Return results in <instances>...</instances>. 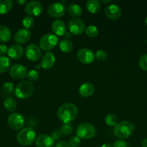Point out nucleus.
<instances>
[{
  "label": "nucleus",
  "mask_w": 147,
  "mask_h": 147,
  "mask_svg": "<svg viewBox=\"0 0 147 147\" xmlns=\"http://www.w3.org/2000/svg\"><path fill=\"white\" fill-rule=\"evenodd\" d=\"M59 48L62 52L65 53H69L72 51L74 48V45L69 40L63 39L59 42Z\"/></svg>",
  "instance_id": "obj_24"
},
{
  "label": "nucleus",
  "mask_w": 147,
  "mask_h": 147,
  "mask_svg": "<svg viewBox=\"0 0 147 147\" xmlns=\"http://www.w3.org/2000/svg\"><path fill=\"white\" fill-rule=\"evenodd\" d=\"M4 106L7 111L13 112L17 109V102L13 98H7L4 100Z\"/></svg>",
  "instance_id": "obj_26"
},
{
  "label": "nucleus",
  "mask_w": 147,
  "mask_h": 147,
  "mask_svg": "<svg viewBox=\"0 0 147 147\" xmlns=\"http://www.w3.org/2000/svg\"><path fill=\"white\" fill-rule=\"evenodd\" d=\"M26 57L30 61H37L41 57V50L39 46L35 44H30L26 47L25 50Z\"/></svg>",
  "instance_id": "obj_12"
},
{
  "label": "nucleus",
  "mask_w": 147,
  "mask_h": 147,
  "mask_svg": "<svg viewBox=\"0 0 147 147\" xmlns=\"http://www.w3.org/2000/svg\"><path fill=\"white\" fill-rule=\"evenodd\" d=\"M139 66L142 70L147 71V54H144L140 57L139 59Z\"/></svg>",
  "instance_id": "obj_32"
},
{
  "label": "nucleus",
  "mask_w": 147,
  "mask_h": 147,
  "mask_svg": "<svg viewBox=\"0 0 147 147\" xmlns=\"http://www.w3.org/2000/svg\"><path fill=\"white\" fill-rule=\"evenodd\" d=\"M66 8L62 2H55L50 4L48 7V13L53 18H58L63 16L66 13Z\"/></svg>",
  "instance_id": "obj_10"
},
{
  "label": "nucleus",
  "mask_w": 147,
  "mask_h": 147,
  "mask_svg": "<svg viewBox=\"0 0 147 147\" xmlns=\"http://www.w3.org/2000/svg\"><path fill=\"white\" fill-rule=\"evenodd\" d=\"M51 28L53 32H54L55 34L59 36L64 35L65 32H66V24L64 22L61 20H54L52 23Z\"/></svg>",
  "instance_id": "obj_19"
},
{
  "label": "nucleus",
  "mask_w": 147,
  "mask_h": 147,
  "mask_svg": "<svg viewBox=\"0 0 147 147\" xmlns=\"http://www.w3.org/2000/svg\"><path fill=\"white\" fill-rule=\"evenodd\" d=\"M34 91V86L30 81H22L17 85L14 94L18 98L26 99L30 97Z\"/></svg>",
  "instance_id": "obj_4"
},
{
  "label": "nucleus",
  "mask_w": 147,
  "mask_h": 147,
  "mask_svg": "<svg viewBox=\"0 0 147 147\" xmlns=\"http://www.w3.org/2000/svg\"><path fill=\"white\" fill-rule=\"evenodd\" d=\"M105 15L110 20H118L122 14L120 8L116 4H110L108 5L105 9Z\"/></svg>",
  "instance_id": "obj_15"
},
{
  "label": "nucleus",
  "mask_w": 147,
  "mask_h": 147,
  "mask_svg": "<svg viewBox=\"0 0 147 147\" xmlns=\"http://www.w3.org/2000/svg\"><path fill=\"white\" fill-rule=\"evenodd\" d=\"M57 115L61 121L64 123H69L77 116L78 108L73 103H64L58 109Z\"/></svg>",
  "instance_id": "obj_1"
},
{
  "label": "nucleus",
  "mask_w": 147,
  "mask_h": 147,
  "mask_svg": "<svg viewBox=\"0 0 147 147\" xmlns=\"http://www.w3.org/2000/svg\"><path fill=\"white\" fill-rule=\"evenodd\" d=\"M69 30L75 35L82 34L85 31V24L82 20L79 18H72L68 24Z\"/></svg>",
  "instance_id": "obj_9"
},
{
  "label": "nucleus",
  "mask_w": 147,
  "mask_h": 147,
  "mask_svg": "<svg viewBox=\"0 0 147 147\" xmlns=\"http://www.w3.org/2000/svg\"><path fill=\"white\" fill-rule=\"evenodd\" d=\"M58 44V37L55 34L48 33L44 34L39 41L40 47L43 50L49 51L54 48Z\"/></svg>",
  "instance_id": "obj_6"
},
{
  "label": "nucleus",
  "mask_w": 147,
  "mask_h": 147,
  "mask_svg": "<svg viewBox=\"0 0 147 147\" xmlns=\"http://www.w3.org/2000/svg\"><path fill=\"white\" fill-rule=\"evenodd\" d=\"M17 3H18L19 4H22V5H23V4H27V1H25V0H17Z\"/></svg>",
  "instance_id": "obj_42"
},
{
  "label": "nucleus",
  "mask_w": 147,
  "mask_h": 147,
  "mask_svg": "<svg viewBox=\"0 0 147 147\" xmlns=\"http://www.w3.org/2000/svg\"><path fill=\"white\" fill-rule=\"evenodd\" d=\"M34 22V19L31 16H26L22 20V25L24 26V28L27 29V30L33 27Z\"/></svg>",
  "instance_id": "obj_30"
},
{
  "label": "nucleus",
  "mask_w": 147,
  "mask_h": 147,
  "mask_svg": "<svg viewBox=\"0 0 147 147\" xmlns=\"http://www.w3.org/2000/svg\"><path fill=\"white\" fill-rule=\"evenodd\" d=\"M76 136L82 139H90L96 135L95 126L89 123H82L78 126L76 130Z\"/></svg>",
  "instance_id": "obj_5"
},
{
  "label": "nucleus",
  "mask_w": 147,
  "mask_h": 147,
  "mask_svg": "<svg viewBox=\"0 0 147 147\" xmlns=\"http://www.w3.org/2000/svg\"><path fill=\"white\" fill-rule=\"evenodd\" d=\"M12 32L10 29L6 26H0V42H7L11 39Z\"/></svg>",
  "instance_id": "obj_23"
},
{
  "label": "nucleus",
  "mask_w": 147,
  "mask_h": 147,
  "mask_svg": "<svg viewBox=\"0 0 147 147\" xmlns=\"http://www.w3.org/2000/svg\"><path fill=\"white\" fill-rule=\"evenodd\" d=\"M27 70L25 66L21 64H15L10 69V75L15 80H22L27 76Z\"/></svg>",
  "instance_id": "obj_11"
},
{
  "label": "nucleus",
  "mask_w": 147,
  "mask_h": 147,
  "mask_svg": "<svg viewBox=\"0 0 147 147\" xmlns=\"http://www.w3.org/2000/svg\"><path fill=\"white\" fill-rule=\"evenodd\" d=\"M13 7L12 0H0V14H4L8 13Z\"/></svg>",
  "instance_id": "obj_25"
},
{
  "label": "nucleus",
  "mask_w": 147,
  "mask_h": 147,
  "mask_svg": "<svg viewBox=\"0 0 147 147\" xmlns=\"http://www.w3.org/2000/svg\"><path fill=\"white\" fill-rule=\"evenodd\" d=\"M55 62H56V58H55V55H53V53L51 52H47L42 57L40 66L43 69L48 70L54 65Z\"/></svg>",
  "instance_id": "obj_18"
},
{
  "label": "nucleus",
  "mask_w": 147,
  "mask_h": 147,
  "mask_svg": "<svg viewBox=\"0 0 147 147\" xmlns=\"http://www.w3.org/2000/svg\"><path fill=\"white\" fill-rule=\"evenodd\" d=\"M101 147H112V145L109 143H106V144H104L103 145H102Z\"/></svg>",
  "instance_id": "obj_44"
},
{
  "label": "nucleus",
  "mask_w": 147,
  "mask_h": 147,
  "mask_svg": "<svg viewBox=\"0 0 147 147\" xmlns=\"http://www.w3.org/2000/svg\"><path fill=\"white\" fill-rule=\"evenodd\" d=\"M101 2H102V3H105H105H109V2H110V1H111V0H106V1H104V0H101Z\"/></svg>",
  "instance_id": "obj_45"
},
{
  "label": "nucleus",
  "mask_w": 147,
  "mask_h": 147,
  "mask_svg": "<svg viewBox=\"0 0 147 147\" xmlns=\"http://www.w3.org/2000/svg\"><path fill=\"white\" fill-rule=\"evenodd\" d=\"M36 138V134L31 127H26L21 129L17 135V141L20 145L27 146L34 142Z\"/></svg>",
  "instance_id": "obj_3"
},
{
  "label": "nucleus",
  "mask_w": 147,
  "mask_h": 147,
  "mask_svg": "<svg viewBox=\"0 0 147 147\" xmlns=\"http://www.w3.org/2000/svg\"><path fill=\"white\" fill-rule=\"evenodd\" d=\"M30 38H31V32L25 28L20 29L14 34V40L20 44L26 43L30 40Z\"/></svg>",
  "instance_id": "obj_14"
},
{
  "label": "nucleus",
  "mask_w": 147,
  "mask_h": 147,
  "mask_svg": "<svg viewBox=\"0 0 147 147\" xmlns=\"http://www.w3.org/2000/svg\"><path fill=\"white\" fill-rule=\"evenodd\" d=\"M107 57H108V54L106 52L102 50H98L95 54V58L98 61H104L107 58Z\"/></svg>",
  "instance_id": "obj_35"
},
{
  "label": "nucleus",
  "mask_w": 147,
  "mask_h": 147,
  "mask_svg": "<svg viewBox=\"0 0 147 147\" xmlns=\"http://www.w3.org/2000/svg\"><path fill=\"white\" fill-rule=\"evenodd\" d=\"M95 86L91 83H84L81 85L79 88V93L81 96L88 98L92 96L95 92Z\"/></svg>",
  "instance_id": "obj_20"
},
{
  "label": "nucleus",
  "mask_w": 147,
  "mask_h": 147,
  "mask_svg": "<svg viewBox=\"0 0 147 147\" xmlns=\"http://www.w3.org/2000/svg\"><path fill=\"white\" fill-rule=\"evenodd\" d=\"M7 47L4 44H0V55H4L7 53Z\"/></svg>",
  "instance_id": "obj_40"
},
{
  "label": "nucleus",
  "mask_w": 147,
  "mask_h": 147,
  "mask_svg": "<svg viewBox=\"0 0 147 147\" xmlns=\"http://www.w3.org/2000/svg\"><path fill=\"white\" fill-rule=\"evenodd\" d=\"M134 131V125L128 120L122 121L114 127L113 133L115 137L120 140L129 138Z\"/></svg>",
  "instance_id": "obj_2"
},
{
  "label": "nucleus",
  "mask_w": 147,
  "mask_h": 147,
  "mask_svg": "<svg viewBox=\"0 0 147 147\" xmlns=\"http://www.w3.org/2000/svg\"><path fill=\"white\" fill-rule=\"evenodd\" d=\"M61 131L62 134L69 135L73 131V127L70 123H64L61 127Z\"/></svg>",
  "instance_id": "obj_31"
},
{
  "label": "nucleus",
  "mask_w": 147,
  "mask_h": 147,
  "mask_svg": "<svg viewBox=\"0 0 147 147\" xmlns=\"http://www.w3.org/2000/svg\"><path fill=\"white\" fill-rule=\"evenodd\" d=\"M55 147H70L68 142H65V141H60V142H57Z\"/></svg>",
  "instance_id": "obj_39"
},
{
  "label": "nucleus",
  "mask_w": 147,
  "mask_h": 147,
  "mask_svg": "<svg viewBox=\"0 0 147 147\" xmlns=\"http://www.w3.org/2000/svg\"><path fill=\"white\" fill-rule=\"evenodd\" d=\"M10 66V60L6 56H0V73L7 71Z\"/></svg>",
  "instance_id": "obj_27"
},
{
  "label": "nucleus",
  "mask_w": 147,
  "mask_h": 147,
  "mask_svg": "<svg viewBox=\"0 0 147 147\" xmlns=\"http://www.w3.org/2000/svg\"><path fill=\"white\" fill-rule=\"evenodd\" d=\"M76 57L80 63L85 65H89L94 62L95 59V55L90 49L84 47L77 52Z\"/></svg>",
  "instance_id": "obj_8"
},
{
  "label": "nucleus",
  "mask_w": 147,
  "mask_h": 147,
  "mask_svg": "<svg viewBox=\"0 0 147 147\" xmlns=\"http://www.w3.org/2000/svg\"><path fill=\"white\" fill-rule=\"evenodd\" d=\"M61 136L62 133L61 130H59V129H56L51 134V138L53 140H59L61 138Z\"/></svg>",
  "instance_id": "obj_37"
},
{
  "label": "nucleus",
  "mask_w": 147,
  "mask_h": 147,
  "mask_svg": "<svg viewBox=\"0 0 147 147\" xmlns=\"http://www.w3.org/2000/svg\"><path fill=\"white\" fill-rule=\"evenodd\" d=\"M141 146H142V147H147V138L142 141V142H141Z\"/></svg>",
  "instance_id": "obj_41"
},
{
  "label": "nucleus",
  "mask_w": 147,
  "mask_h": 147,
  "mask_svg": "<svg viewBox=\"0 0 147 147\" xmlns=\"http://www.w3.org/2000/svg\"><path fill=\"white\" fill-rule=\"evenodd\" d=\"M86 9L92 14H96L99 12L101 9L100 2L97 0H89L86 4Z\"/></svg>",
  "instance_id": "obj_21"
},
{
  "label": "nucleus",
  "mask_w": 147,
  "mask_h": 147,
  "mask_svg": "<svg viewBox=\"0 0 147 147\" xmlns=\"http://www.w3.org/2000/svg\"><path fill=\"white\" fill-rule=\"evenodd\" d=\"M3 91L7 93H11L14 90V85L10 82H7L2 86Z\"/></svg>",
  "instance_id": "obj_36"
},
{
  "label": "nucleus",
  "mask_w": 147,
  "mask_h": 147,
  "mask_svg": "<svg viewBox=\"0 0 147 147\" xmlns=\"http://www.w3.org/2000/svg\"><path fill=\"white\" fill-rule=\"evenodd\" d=\"M64 36H65V37H66V40H69V38H71V33L69 32H65V34H64Z\"/></svg>",
  "instance_id": "obj_43"
},
{
  "label": "nucleus",
  "mask_w": 147,
  "mask_h": 147,
  "mask_svg": "<svg viewBox=\"0 0 147 147\" xmlns=\"http://www.w3.org/2000/svg\"><path fill=\"white\" fill-rule=\"evenodd\" d=\"M112 147H129V146H128V143L125 142V141L118 140L114 142Z\"/></svg>",
  "instance_id": "obj_38"
},
{
  "label": "nucleus",
  "mask_w": 147,
  "mask_h": 147,
  "mask_svg": "<svg viewBox=\"0 0 147 147\" xmlns=\"http://www.w3.org/2000/svg\"><path fill=\"white\" fill-rule=\"evenodd\" d=\"M105 123L109 126L115 127L118 124V117L113 113H109L105 116Z\"/></svg>",
  "instance_id": "obj_28"
},
{
  "label": "nucleus",
  "mask_w": 147,
  "mask_h": 147,
  "mask_svg": "<svg viewBox=\"0 0 147 147\" xmlns=\"http://www.w3.org/2000/svg\"><path fill=\"white\" fill-rule=\"evenodd\" d=\"M80 139L78 136H74L69 139L68 144H69L70 147H78L80 144Z\"/></svg>",
  "instance_id": "obj_33"
},
{
  "label": "nucleus",
  "mask_w": 147,
  "mask_h": 147,
  "mask_svg": "<svg viewBox=\"0 0 147 147\" xmlns=\"http://www.w3.org/2000/svg\"><path fill=\"white\" fill-rule=\"evenodd\" d=\"M67 11L71 17L74 18L79 17L82 14V9L76 4H71L68 6Z\"/></svg>",
  "instance_id": "obj_22"
},
{
  "label": "nucleus",
  "mask_w": 147,
  "mask_h": 147,
  "mask_svg": "<svg viewBox=\"0 0 147 147\" xmlns=\"http://www.w3.org/2000/svg\"><path fill=\"white\" fill-rule=\"evenodd\" d=\"M24 49L22 46L18 44H14L10 46L7 50V54L9 57L14 60H18L24 54Z\"/></svg>",
  "instance_id": "obj_17"
},
{
  "label": "nucleus",
  "mask_w": 147,
  "mask_h": 147,
  "mask_svg": "<svg viewBox=\"0 0 147 147\" xmlns=\"http://www.w3.org/2000/svg\"><path fill=\"white\" fill-rule=\"evenodd\" d=\"M145 22H146V25H147V17H146V20H145Z\"/></svg>",
  "instance_id": "obj_46"
},
{
  "label": "nucleus",
  "mask_w": 147,
  "mask_h": 147,
  "mask_svg": "<svg viewBox=\"0 0 147 147\" xmlns=\"http://www.w3.org/2000/svg\"><path fill=\"white\" fill-rule=\"evenodd\" d=\"M36 147H53L54 140L47 134H40L36 138Z\"/></svg>",
  "instance_id": "obj_16"
},
{
  "label": "nucleus",
  "mask_w": 147,
  "mask_h": 147,
  "mask_svg": "<svg viewBox=\"0 0 147 147\" xmlns=\"http://www.w3.org/2000/svg\"><path fill=\"white\" fill-rule=\"evenodd\" d=\"M98 28L95 25H89L85 28V34L89 37H95L98 35Z\"/></svg>",
  "instance_id": "obj_29"
},
{
  "label": "nucleus",
  "mask_w": 147,
  "mask_h": 147,
  "mask_svg": "<svg viewBox=\"0 0 147 147\" xmlns=\"http://www.w3.org/2000/svg\"><path fill=\"white\" fill-rule=\"evenodd\" d=\"M25 11L30 16H39L43 12V7L38 1H30L26 4L24 7Z\"/></svg>",
  "instance_id": "obj_13"
},
{
  "label": "nucleus",
  "mask_w": 147,
  "mask_h": 147,
  "mask_svg": "<svg viewBox=\"0 0 147 147\" xmlns=\"http://www.w3.org/2000/svg\"><path fill=\"white\" fill-rule=\"evenodd\" d=\"M27 77L31 81H35L39 78V73L35 70H31L27 73Z\"/></svg>",
  "instance_id": "obj_34"
},
{
  "label": "nucleus",
  "mask_w": 147,
  "mask_h": 147,
  "mask_svg": "<svg viewBox=\"0 0 147 147\" xmlns=\"http://www.w3.org/2000/svg\"><path fill=\"white\" fill-rule=\"evenodd\" d=\"M7 123L9 126L13 130H20L24 127L25 121L24 117L20 113H13L9 116Z\"/></svg>",
  "instance_id": "obj_7"
}]
</instances>
